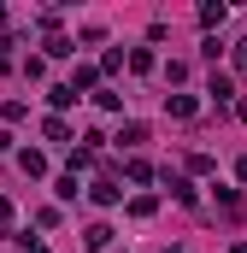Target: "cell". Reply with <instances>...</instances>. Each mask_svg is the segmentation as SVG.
I'll list each match as a JSON object with an SVG mask.
<instances>
[{"instance_id": "obj_1", "label": "cell", "mask_w": 247, "mask_h": 253, "mask_svg": "<svg viewBox=\"0 0 247 253\" xmlns=\"http://www.w3.org/2000/svg\"><path fill=\"white\" fill-rule=\"evenodd\" d=\"M88 200H94V206H118V200H124V189L112 183V177H100V183L88 189Z\"/></svg>"}, {"instance_id": "obj_2", "label": "cell", "mask_w": 247, "mask_h": 253, "mask_svg": "<svg viewBox=\"0 0 247 253\" xmlns=\"http://www.w3.org/2000/svg\"><path fill=\"white\" fill-rule=\"evenodd\" d=\"M100 83V71L94 65H77V77H71V94H82V88H94Z\"/></svg>"}, {"instance_id": "obj_3", "label": "cell", "mask_w": 247, "mask_h": 253, "mask_svg": "<svg viewBox=\"0 0 247 253\" xmlns=\"http://www.w3.org/2000/svg\"><path fill=\"white\" fill-rule=\"evenodd\" d=\"M106 242H112V230H106V224H88V236H82V248H88V253H100Z\"/></svg>"}, {"instance_id": "obj_4", "label": "cell", "mask_w": 247, "mask_h": 253, "mask_svg": "<svg viewBox=\"0 0 247 253\" xmlns=\"http://www.w3.org/2000/svg\"><path fill=\"white\" fill-rule=\"evenodd\" d=\"M224 18H230L224 0H206V6H200V24H224Z\"/></svg>"}, {"instance_id": "obj_5", "label": "cell", "mask_w": 247, "mask_h": 253, "mask_svg": "<svg viewBox=\"0 0 247 253\" xmlns=\"http://www.w3.org/2000/svg\"><path fill=\"white\" fill-rule=\"evenodd\" d=\"M18 165H24V171H30V177H41V171H47V159H41V153H36V147H30V153H18Z\"/></svg>"}, {"instance_id": "obj_6", "label": "cell", "mask_w": 247, "mask_h": 253, "mask_svg": "<svg viewBox=\"0 0 247 253\" xmlns=\"http://www.w3.org/2000/svg\"><path fill=\"white\" fill-rule=\"evenodd\" d=\"M153 206H159L153 194H135V200H129V218H153Z\"/></svg>"}, {"instance_id": "obj_7", "label": "cell", "mask_w": 247, "mask_h": 253, "mask_svg": "<svg viewBox=\"0 0 247 253\" xmlns=\"http://www.w3.org/2000/svg\"><path fill=\"white\" fill-rule=\"evenodd\" d=\"M47 53H53V59H71V53H77V42H71V36H53V42H47Z\"/></svg>"}, {"instance_id": "obj_8", "label": "cell", "mask_w": 247, "mask_h": 253, "mask_svg": "<svg viewBox=\"0 0 247 253\" xmlns=\"http://www.w3.org/2000/svg\"><path fill=\"white\" fill-rule=\"evenodd\" d=\"M47 100H53V106H71L77 94H71V83H53V88H47Z\"/></svg>"}, {"instance_id": "obj_9", "label": "cell", "mask_w": 247, "mask_h": 253, "mask_svg": "<svg viewBox=\"0 0 247 253\" xmlns=\"http://www.w3.org/2000/svg\"><path fill=\"white\" fill-rule=\"evenodd\" d=\"M165 106H171V118H188V112H194V100H188V94H171Z\"/></svg>"}, {"instance_id": "obj_10", "label": "cell", "mask_w": 247, "mask_h": 253, "mask_svg": "<svg viewBox=\"0 0 247 253\" xmlns=\"http://www.w3.org/2000/svg\"><path fill=\"white\" fill-rule=\"evenodd\" d=\"M236 65H242V71H247V42H236Z\"/></svg>"}, {"instance_id": "obj_11", "label": "cell", "mask_w": 247, "mask_h": 253, "mask_svg": "<svg viewBox=\"0 0 247 253\" xmlns=\"http://www.w3.org/2000/svg\"><path fill=\"white\" fill-rule=\"evenodd\" d=\"M236 177H242V183H247V159H242V165H236Z\"/></svg>"}]
</instances>
